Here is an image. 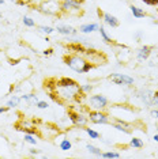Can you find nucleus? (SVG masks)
<instances>
[{"label":"nucleus","mask_w":158,"mask_h":159,"mask_svg":"<svg viewBox=\"0 0 158 159\" xmlns=\"http://www.w3.org/2000/svg\"><path fill=\"white\" fill-rule=\"evenodd\" d=\"M130 147L132 148H142L143 147V142L141 139H138V137H132L130 140Z\"/></svg>","instance_id":"21"},{"label":"nucleus","mask_w":158,"mask_h":159,"mask_svg":"<svg viewBox=\"0 0 158 159\" xmlns=\"http://www.w3.org/2000/svg\"><path fill=\"white\" fill-rule=\"evenodd\" d=\"M23 140L26 143H29V144H33V146H35L37 144V139L31 135V133H25V136H23Z\"/></svg>","instance_id":"24"},{"label":"nucleus","mask_w":158,"mask_h":159,"mask_svg":"<svg viewBox=\"0 0 158 159\" xmlns=\"http://www.w3.org/2000/svg\"><path fill=\"white\" fill-rule=\"evenodd\" d=\"M77 2H79V3H81V4H82V3H85L86 0H77Z\"/></svg>","instance_id":"39"},{"label":"nucleus","mask_w":158,"mask_h":159,"mask_svg":"<svg viewBox=\"0 0 158 159\" xmlns=\"http://www.w3.org/2000/svg\"><path fill=\"white\" fill-rule=\"evenodd\" d=\"M81 90L87 95V94H90L93 91V84H81Z\"/></svg>","instance_id":"27"},{"label":"nucleus","mask_w":158,"mask_h":159,"mask_svg":"<svg viewBox=\"0 0 158 159\" xmlns=\"http://www.w3.org/2000/svg\"><path fill=\"white\" fill-rule=\"evenodd\" d=\"M11 3H14V4H21V0H10Z\"/></svg>","instance_id":"35"},{"label":"nucleus","mask_w":158,"mask_h":159,"mask_svg":"<svg viewBox=\"0 0 158 159\" xmlns=\"http://www.w3.org/2000/svg\"><path fill=\"white\" fill-rule=\"evenodd\" d=\"M52 53H53V49H51V48H49V49H45V50H42V55H44V56H51Z\"/></svg>","instance_id":"31"},{"label":"nucleus","mask_w":158,"mask_h":159,"mask_svg":"<svg viewBox=\"0 0 158 159\" xmlns=\"http://www.w3.org/2000/svg\"><path fill=\"white\" fill-rule=\"evenodd\" d=\"M153 49H154L153 45H143L142 48L138 50V53H136V57H138V60H139V61L147 60V59H149V56L151 55Z\"/></svg>","instance_id":"10"},{"label":"nucleus","mask_w":158,"mask_h":159,"mask_svg":"<svg viewBox=\"0 0 158 159\" xmlns=\"http://www.w3.org/2000/svg\"><path fill=\"white\" fill-rule=\"evenodd\" d=\"M112 126L114 129H117V131H120V132H123V133H131L132 131V125L131 124H128V122H125L123 120H116V122H113Z\"/></svg>","instance_id":"11"},{"label":"nucleus","mask_w":158,"mask_h":159,"mask_svg":"<svg viewBox=\"0 0 158 159\" xmlns=\"http://www.w3.org/2000/svg\"><path fill=\"white\" fill-rule=\"evenodd\" d=\"M153 106L158 109V91H154V98H153Z\"/></svg>","instance_id":"29"},{"label":"nucleus","mask_w":158,"mask_h":159,"mask_svg":"<svg viewBox=\"0 0 158 159\" xmlns=\"http://www.w3.org/2000/svg\"><path fill=\"white\" fill-rule=\"evenodd\" d=\"M98 29H100L98 23H87V25H82V26L79 27V31L83 34H90L93 31L98 30Z\"/></svg>","instance_id":"14"},{"label":"nucleus","mask_w":158,"mask_h":159,"mask_svg":"<svg viewBox=\"0 0 158 159\" xmlns=\"http://www.w3.org/2000/svg\"><path fill=\"white\" fill-rule=\"evenodd\" d=\"M62 14H79L81 12V3L77 0H62L60 2Z\"/></svg>","instance_id":"5"},{"label":"nucleus","mask_w":158,"mask_h":159,"mask_svg":"<svg viewBox=\"0 0 158 159\" xmlns=\"http://www.w3.org/2000/svg\"><path fill=\"white\" fill-rule=\"evenodd\" d=\"M35 106H37L38 109H48L49 105H48V102H45V101H38V102L35 103Z\"/></svg>","instance_id":"28"},{"label":"nucleus","mask_w":158,"mask_h":159,"mask_svg":"<svg viewBox=\"0 0 158 159\" xmlns=\"http://www.w3.org/2000/svg\"><path fill=\"white\" fill-rule=\"evenodd\" d=\"M2 16H3V15H2V12H0V19H2Z\"/></svg>","instance_id":"41"},{"label":"nucleus","mask_w":158,"mask_h":159,"mask_svg":"<svg viewBox=\"0 0 158 159\" xmlns=\"http://www.w3.org/2000/svg\"><path fill=\"white\" fill-rule=\"evenodd\" d=\"M86 150H87L89 152L97 155V157H101V154H102V151L100 150L98 147H94V146H91V144H86Z\"/></svg>","instance_id":"20"},{"label":"nucleus","mask_w":158,"mask_h":159,"mask_svg":"<svg viewBox=\"0 0 158 159\" xmlns=\"http://www.w3.org/2000/svg\"><path fill=\"white\" fill-rule=\"evenodd\" d=\"M21 99L25 101L29 106H31V105H35L38 102V98H37V95L33 93H30V94H23L22 97H21Z\"/></svg>","instance_id":"15"},{"label":"nucleus","mask_w":158,"mask_h":159,"mask_svg":"<svg viewBox=\"0 0 158 159\" xmlns=\"http://www.w3.org/2000/svg\"><path fill=\"white\" fill-rule=\"evenodd\" d=\"M56 30L59 34H63V35H77L78 34L77 29L72 26H68V25H57Z\"/></svg>","instance_id":"12"},{"label":"nucleus","mask_w":158,"mask_h":159,"mask_svg":"<svg viewBox=\"0 0 158 159\" xmlns=\"http://www.w3.org/2000/svg\"><path fill=\"white\" fill-rule=\"evenodd\" d=\"M97 12H98L100 18H102L104 22H105L106 25H109L110 27H118L120 22H118V19L114 15H112V14H109V12H102L100 8L97 10Z\"/></svg>","instance_id":"9"},{"label":"nucleus","mask_w":158,"mask_h":159,"mask_svg":"<svg viewBox=\"0 0 158 159\" xmlns=\"http://www.w3.org/2000/svg\"><path fill=\"white\" fill-rule=\"evenodd\" d=\"M101 157L102 158H120V154L114 152V151H109V152H102Z\"/></svg>","instance_id":"26"},{"label":"nucleus","mask_w":158,"mask_h":159,"mask_svg":"<svg viewBox=\"0 0 158 159\" xmlns=\"http://www.w3.org/2000/svg\"><path fill=\"white\" fill-rule=\"evenodd\" d=\"M108 80L112 82L113 84L117 86H132L134 84V78L128 76L124 74H112L108 76Z\"/></svg>","instance_id":"7"},{"label":"nucleus","mask_w":158,"mask_h":159,"mask_svg":"<svg viewBox=\"0 0 158 159\" xmlns=\"http://www.w3.org/2000/svg\"><path fill=\"white\" fill-rule=\"evenodd\" d=\"M30 154H31V155H37V154H40V150H35V148H31V150H30Z\"/></svg>","instance_id":"33"},{"label":"nucleus","mask_w":158,"mask_h":159,"mask_svg":"<svg viewBox=\"0 0 158 159\" xmlns=\"http://www.w3.org/2000/svg\"><path fill=\"white\" fill-rule=\"evenodd\" d=\"M130 8H131L132 15H134L136 19H141V18H145V16L147 15V12H146V11H143L142 8H139V7H136V6H131Z\"/></svg>","instance_id":"16"},{"label":"nucleus","mask_w":158,"mask_h":159,"mask_svg":"<svg viewBox=\"0 0 158 159\" xmlns=\"http://www.w3.org/2000/svg\"><path fill=\"white\" fill-rule=\"evenodd\" d=\"M153 139H154V142H157V143H158V133H157V135H154Z\"/></svg>","instance_id":"37"},{"label":"nucleus","mask_w":158,"mask_h":159,"mask_svg":"<svg viewBox=\"0 0 158 159\" xmlns=\"http://www.w3.org/2000/svg\"><path fill=\"white\" fill-rule=\"evenodd\" d=\"M0 4H4V0H0Z\"/></svg>","instance_id":"40"},{"label":"nucleus","mask_w":158,"mask_h":159,"mask_svg":"<svg viewBox=\"0 0 158 159\" xmlns=\"http://www.w3.org/2000/svg\"><path fill=\"white\" fill-rule=\"evenodd\" d=\"M68 118H70V121L72 122L75 126H79V128H83V126L87 125V116H83L82 113H79V111H75L72 107H70V110H68Z\"/></svg>","instance_id":"6"},{"label":"nucleus","mask_w":158,"mask_h":159,"mask_svg":"<svg viewBox=\"0 0 158 159\" xmlns=\"http://www.w3.org/2000/svg\"><path fill=\"white\" fill-rule=\"evenodd\" d=\"M83 129H85V132H86V133H87L89 136L91 137V139H100V137H101V135H100L98 132H97V131H94V129H91V128H89L87 125H86V126H83Z\"/></svg>","instance_id":"19"},{"label":"nucleus","mask_w":158,"mask_h":159,"mask_svg":"<svg viewBox=\"0 0 158 159\" xmlns=\"http://www.w3.org/2000/svg\"><path fill=\"white\" fill-rule=\"evenodd\" d=\"M98 31H100V34H101V37L102 39L105 41V44H109V45H113V42H114V39H112L109 37V35L106 34V31H105V29H104V26H100L98 29Z\"/></svg>","instance_id":"17"},{"label":"nucleus","mask_w":158,"mask_h":159,"mask_svg":"<svg viewBox=\"0 0 158 159\" xmlns=\"http://www.w3.org/2000/svg\"><path fill=\"white\" fill-rule=\"evenodd\" d=\"M151 6H158V0H151Z\"/></svg>","instance_id":"36"},{"label":"nucleus","mask_w":158,"mask_h":159,"mask_svg":"<svg viewBox=\"0 0 158 159\" xmlns=\"http://www.w3.org/2000/svg\"><path fill=\"white\" fill-rule=\"evenodd\" d=\"M141 37H142V33H136V38L141 39Z\"/></svg>","instance_id":"38"},{"label":"nucleus","mask_w":158,"mask_h":159,"mask_svg":"<svg viewBox=\"0 0 158 159\" xmlns=\"http://www.w3.org/2000/svg\"><path fill=\"white\" fill-rule=\"evenodd\" d=\"M37 10L40 12L45 14V15L51 16H60L62 15V10H60V3L55 0H42L38 4Z\"/></svg>","instance_id":"2"},{"label":"nucleus","mask_w":158,"mask_h":159,"mask_svg":"<svg viewBox=\"0 0 158 159\" xmlns=\"http://www.w3.org/2000/svg\"><path fill=\"white\" fill-rule=\"evenodd\" d=\"M63 61L67 67H70L71 70H74L78 74H86V72L91 71L95 67L85 56L79 55V53H68V55H64Z\"/></svg>","instance_id":"1"},{"label":"nucleus","mask_w":158,"mask_h":159,"mask_svg":"<svg viewBox=\"0 0 158 159\" xmlns=\"http://www.w3.org/2000/svg\"><path fill=\"white\" fill-rule=\"evenodd\" d=\"M150 116H151L153 118H158V109H157V107H156V109L150 110Z\"/></svg>","instance_id":"30"},{"label":"nucleus","mask_w":158,"mask_h":159,"mask_svg":"<svg viewBox=\"0 0 158 159\" xmlns=\"http://www.w3.org/2000/svg\"><path fill=\"white\" fill-rule=\"evenodd\" d=\"M31 0H21V6H25V4H29Z\"/></svg>","instance_id":"34"},{"label":"nucleus","mask_w":158,"mask_h":159,"mask_svg":"<svg viewBox=\"0 0 158 159\" xmlns=\"http://www.w3.org/2000/svg\"><path fill=\"white\" fill-rule=\"evenodd\" d=\"M8 110H10V107H8V106H7V105H6V106L0 107V114H2V113H6V111H8Z\"/></svg>","instance_id":"32"},{"label":"nucleus","mask_w":158,"mask_h":159,"mask_svg":"<svg viewBox=\"0 0 158 159\" xmlns=\"http://www.w3.org/2000/svg\"><path fill=\"white\" fill-rule=\"evenodd\" d=\"M21 102V97H16V95H12L11 98L8 99V102H7V106L10 107V109H12V107H16Z\"/></svg>","instance_id":"18"},{"label":"nucleus","mask_w":158,"mask_h":159,"mask_svg":"<svg viewBox=\"0 0 158 159\" xmlns=\"http://www.w3.org/2000/svg\"><path fill=\"white\" fill-rule=\"evenodd\" d=\"M108 103H109V101H108V98L106 97H104L102 94H95V95L89 97V106L93 107L94 110L106 109Z\"/></svg>","instance_id":"4"},{"label":"nucleus","mask_w":158,"mask_h":159,"mask_svg":"<svg viewBox=\"0 0 158 159\" xmlns=\"http://www.w3.org/2000/svg\"><path fill=\"white\" fill-rule=\"evenodd\" d=\"M38 31L42 34H45V35H49L55 31V29L51 27V26H38Z\"/></svg>","instance_id":"22"},{"label":"nucleus","mask_w":158,"mask_h":159,"mask_svg":"<svg viewBox=\"0 0 158 159\" xmlns=\"http://www.w3.org/2000/svg\"><path fill=\"white\" fill-rule=\"evenodd\" d=\"M23 25L27 27H34L35 26V22L31 19L30 16H23Z\"/></svg>","instance_id":"25"},{"label":"nucleus","mask_w":158,"mask_h":159,"mask_svg":"<svg viewBox=\"0 0 158 159\" xmlns=\"http://www.w3.org/2000/svg\"><path fill=\"white\" fill-rule=\"evenodd\" d=\"M136 97L142 101L146 106H153V98H154V91L149 89H142L136 93Z\"/></svg>","instance_id":"8"},{"label":"nucleus","mask_w":158,"mask_h":159,"mask_svg":"<svg viewBox=\"0 0 158 159\" xmlns=\"http://www.w3.org/2000/svg\"><path fill=\"white\" fill-rule=\"evenodd\" d=\"M71 147H72V144H71V142L68 139H63L62 142H60V150L68 151V150H71Z\"/></svg>","instance_id":"23"},{"label":"nucleus","mask_w":158,"mask_h":159,"mask_svg":"<svg viewBox=\"0 0 158 159\" xmlns=\"http://www.w3.org/2000/svg\"><path fill=\"white\" fill-rule=\"evenodd\" d=\"M87 118L89 121L93 122V124H101V125H105V124H110V120H109V116H108L105 111L102 110H90L87 113Z\"/></svg>","instance_id":"3"},{"label":"nucleus","mask_w":158,"mask_h":159,"mask_svg":"<svg viewBox=\"0 0 158 159\" xmlns=\"http://www.w3.org/2000/svg\"><path fill=\"white\" fill-rule=\"evenodd\" d=\"M67 49L70 50V52L72 53H79V55L83 56L85 52H86V48L82 44H79V42H71V44L67 45Z\"/></svg>","instance_id":"13"}]
</instances>
